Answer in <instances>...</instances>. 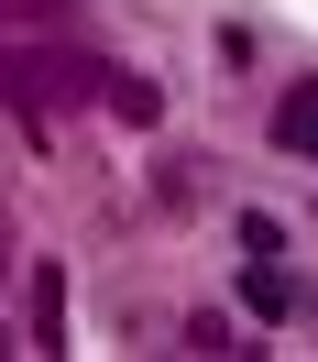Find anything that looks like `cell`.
Here are the masks:
<instances>
[{
	"instance_id": "obj_1",
	"label": "cell",
	"mask_w": 318,
	"mask_h": 362,
	"mask_svg": "<svg viewBox=\"0 0 318 362\" xmlns=\"http://www.w3.org/2000/svg\"><path fill=\"white\" fill-rule=\"evenodd\" d=\"M274 143H285V154H307V165H318V77H296V88L274 99Z\"/></svg>"
}]
</instances>
